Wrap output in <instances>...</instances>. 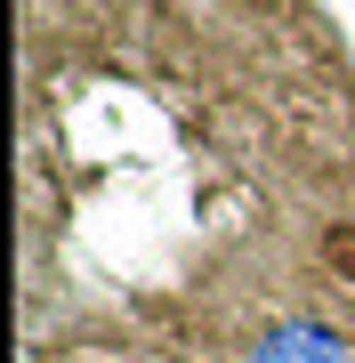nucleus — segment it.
I'll return each instance as SVG.
<instances>
[{"label": "nucleus", "mask_w": 355, "mask_h": 363, "mask_svg": "<svg viewBox=\"0 0 355 363\" xmlns=\"http://www.w3.org/2000/svg\"><path fill=\"white\" fill-rule=\"evenodd\" d=\"M250 363H347V339L323 323H275L250 347Z\"/></svg>", "instance_id": "obj_1"}]
</instances>
